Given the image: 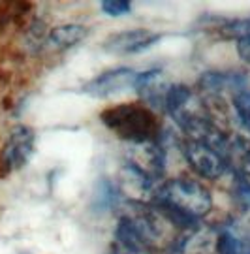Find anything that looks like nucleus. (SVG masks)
I'll use <instances>...</instances> for the list:
<instances>
[{
	"mask_svg": "<svg viewBox=\"0 0 250 254\" xmlns=\"http://www.w3.org/2000/svg\"><path fill=\"white\" fill-rule=\"evenodd\" d=\"M156 203L179 226H190L213 207V196L205 185L194 179H171L156 192Z\"/></svg>",
	"mask_w": 250,
	"mask_h": 254,
	"instance_id": "f257e3e1",
	"label": "nucleus"
},
{
	"mask_svg": "<svg viewBox=\"0 0 250 254\" xmlns=\"http://www.w3.org/2000/svg\"><path fill=\"white\" fill-rule=\"evenodd\" d=\"M100 119L117 137L132 145L156 143L162 130L160 119L141 102L109 106L100 113Z\"/></svg>",
	"mask_w": 250,
	"mask_h": 254,
	"instance_id": "f03ea898",
	"label": "nucleus"
},
{
	"mask_svg": "<svg viewBox=\"0 0 250 254\" xmlns=\"http://www.w3.org/2000/svg\"><path fill=\"white\" fill-rule=\"evenodd\" d=\"M166 111L175 121V125L188 134V139L218 141L224 137L214 128L205 102L187 85H171L166 100Z\"/></svg>",
	"mask_w": 250,
	"mask_h": 254,
	"instance_id": "7ed1b4c3",
	"label": "nucleus"
},
{
	"mask_svg": "<svg viewBox=\"0 0 250 254\" xmlns=\"http://www.w3.org/2000/svg\"><path fill=\"white\" fill-rule=\"evenodd\" d=\"M224 139L222 143H214L207 139H188L183 145V153L190 168L203 179H220L226 170L228 162L224 156Z\"/></svg>",
	"mask_w": 250,
	"mask_h": 254,
	"instance_id": "20e7f679",
	"label": "nucleus"
},
{
	"mask_svg": "<svg viewBox=\"0 0 250 254\" xmlns=\"http://www.w3.org/2000/svg\"><path fill=\"white\" fill-rule=\"evenodd\" d=\"M139 72H135L132 68H117V70H107L100 75L92 77L89 83L83 85V92H87L92 98L106 100L117 94L130 91L135 87Z\"/></svg>",
	"mask_w": 250,
	"mask_h": 254,
	"instance_id": "39448f33",
	"label": "nucleus"
},
{
	"mask_svg": "<svg viewBox=\"0 0 250 254\" xmlns=\"http://www.w3.org/2000/svg\"><path fill=\"white\" fill-rule=\"evenodd\" d=\"M34 130L25 125H17L9 132L8 141L2 149V164L6 170H19L34 154Z\"/></svg>",
	"mask_w": 250,
	"mask_h": 254,
	"instance_id": "423d86ee",
	"label": "nucleus"
},
{
	"mask_svg": "<svg viewBox=\"0 0 250 254\" xmlns=\"http://www.w3.org/2000/svg\"><path fill=\"white\" fill-rule=\"evenodd\" d=\"M162 34L149 28H132L115 32L104 40V49L115 55H135L151 49L156 42H160Z\"/></svg>",
	"mask_w": 250,
	"mask_h": 254,
	"instance_id": "0eeeda50",
	"label": "nucleus"
},
{
	"mask_svg": "<svg viewBox=\"0 0 250 254\" xmlns=\"http://www.w3.org/2000/svg\"><path fill=\"white\" fill-rule=\"evenodd\" d=\"M134 89L139 94L141 104H145L151 111H166V100L170 94L171 83L160 70L139 73Z\"/></svg>",
	"mask_w": 250,
	"mask_h": 254,
	"instance_id": "6e6552de",
	"label": "nucleus"
},
{
	"mask_svg": "<svg viewBox=\"0 0 250 254\" xmlns=\"http://www.w3.org/2000/svg\"><path fill=\"white\" fill-rule=\"evenodd\" d=\"M199 85L207 92H233V96L237 92L247 91L249 79L241 72H207L201 75Z\"/></svg>",
	"mask_w": 250,
	"mask_h": 254,
	"instance_id": "1a4fd4ad",
	"label": "nucleus"
},
{
	"mask_svg": "<svg viewBox=\"0 0 250 254\" xmlns=\"http://www.w3.org/2000/svg\"><path fill=\"white\" fill-rule=\"evenodd\" d=\"M87 36V28L83 25H61V27H55L49 36H47V44L55 51H64L68 47L77 46L83 38Z\"/></svg>",
	"mask_w": 250,
	"mask_h": 254,
	"instance_id": "9d476101",
	"label": "nucleus"
},
{
	"mask_svg": "<svg viewBox=\"0 0 250 254\" xmlns=\"http://www.w3.org/2000/svg\"><path fill=\"white\" fill-rule=\"evenodd\" d=\"M220 32H224V36L228 38H245L250 36V17L245 19H230V21H224Z\"/></svg>",
	"mask_w": 250,
	"mask_h": 254,
	"instance_id": "9b49d317",
	"label": "nucleus"
},
{
	"mask_svg": "<svg viewBox=\"0 0 250 254\" xmlns=\"http://www.w3.org/2000/svg\"><path fill=\"white\" fill-rule=\"evenodd\" d=\"M233 108L243 127L250 132V91H241L233 96Z\"/></svg>",
	"mask_w": 250,
	"mask_h": 254,
	"instance_id": "f8f14e48",
	"label": "nucleus"
},
{
	"mask_svg": "<svg viewBox=\"0 0 250 254\" xmlns=\"http://www.w3.org/2000/svg\"><path fill=\"white\" fill-rule=\"evenodd\" d=\"M100 8L104 9V13L109 17H123L132 11V4L128 0H104L100 4Z\"/></svg>",
	"mask_w": 250,
	"mask_h": 254,
	"instance_id": "ddd939ff",
	"label": "nucleus"
},
{
	"mask_svg": "<svg viewBox=\"0 0 250 254\" xmlns=\"http://www.w3.org/2000/svg\"><path fill=\"white\" fill-rule=\"evenodd\" d=\"M235 46H237V53H239V57H241L245 63L250 64V36L239 38Z\"/></svg>",
	"mask_w": 250,
	"mask_h": 254,
	"instance_id": "4468645a",
	"label": "nucleus"
}]
</instances>
